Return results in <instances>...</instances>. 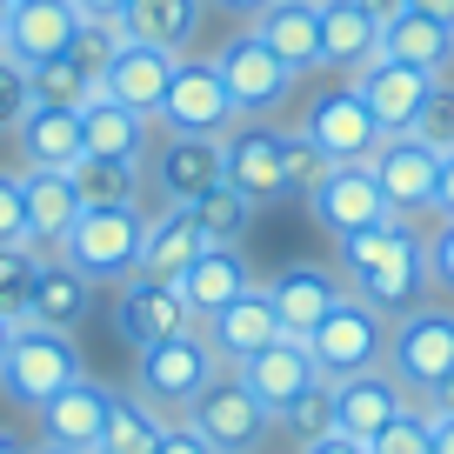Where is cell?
<instances>
[{"label":"cell","instance_id":"6da1fadb","mask_svg":"<svg viewBox=\"0 0 454 454\" xmlns=\"http://www.w3.org/2000/svg\"><path fill=\"white\" fill-rule=\"evenodd\" d=\"M334 268H340V281H348V294L381 308L387 321L421 308L427 287H434V274H427V241L408 221H381V227H361V234H340Z\"/></svg>","mask_w":454,"mask_h":454},{"label":"cell","instance_id":"7a4b0ae2","mask_svg":"<svg viewBox=\"0 0 454 454\" xmlns=\"http://www.w3.org/2000/svg\"><path fill=\"white\" fill-rule=\"evenodd\" d=\"M141 234H147V207H81V221L67 227V241L54 247L81 281L94 287H121L141 268Z\"/></svg>","mask_w":454,"mask_h":454},{"label":"cell","instance_id":"3957f363","mask_svg":"<svg viewBox=\"0 0 454 454\" xmlns=\"http://www.w3.org/2000/svg\"><path fill=\"white\" fill-rule=\"evenodd\" d=\"M381 368L408 387V401H427V395L454 374V308L421 301V308L395 314V327H387V361H381Z\"/></svg>","mask_w":454,"mask_h":454},{"label":"cell","instance_id":"277c9868","mask_svg":"<svg viewBox=\"0 0 454 454\" xmlns=\"http://www.w3.org/2000/svg\"><path fill=\"white\" fill-rule=\"evenodd\" d=\"M214 374H227V368L214 361V348L200 340V327H194V334L154 340V348H141V355H134V395H141L154 414L181 421V414L200 401V387H207Z\"/></svg>","mask_w":454,"mask_h":454},{"label":"cell","instance_id":"5b68a950","mask_svg":"<svg viewBox=\"0 0 454 454\" xmlns=\"http://www.w3.org/2000/svg\"><path fill=\"white\" fill-rule=\"evenodd\" d=\"M87 361L74 348V334H54V327H34L20 321L14 340H7V355H0V395L14 401V408H41L54 401L67 381H81Z\"/></svg>","mask_w":454,"mask_h":454},{"label":"cell","instance_id":"8992f818","mask_svg":"<svg viewBox=\"0 0 454 454\" xmlns=\"http://www.w3.org/2000/svg\"><path fill=\"white\" fill-rule=\"evenodd\" d=\"M387 327L395 321H387L381 308H368L361 294H340L334 314L308 334V355H314V368H321L327 381H348V374H368V368L387 361Z\"/></svg>","mask_w":454,"mask_h":454},{"label":"cell","instance_id":"52a82bcc","mask_svg":"<svg viewBox=\"0 0 454 454\" xmlns=\"http://www.w3.org/2000/svg\"><path fill=\"white\" fill-rule=\"evenodd\" d=\"M207 60L221 67V81H227V94H234V107H241V121H268V114H281L287 94H294V81H301L254 27L227 34L221 54H207Z\"/></svg>","mask_w":454,"mask_h":454},{"label":"cell","instance_id":"ba28073f","mask_svg":"<svg viewBox=\"0 0 454 454\" xmlns=\"http://www.w3.org/2000/svg\"><path fill=\"white\" fill-rule=\"evenodd\" d=\"M221 181L247 194L254 207L287 200V128L274 121H234L221 134Z\"/></svg>","mask_w":454,"mask_h":454},{"label":"cell","instance_id":"9c48e42d","mask_svg":"<svg viewBox=\"0 0 454 454\" xmlns=\"http://www.w3.org/2000/svg\"><path fill=\"white\" fill-rule=\"evenodd\" d=\"M241 121V107H234V94H227L221 67L200 54H181V67H174L168 81V100H160L154 128L160 134H207V141H221L227 128Z\"/></svg>","mask_w":454,"mask_h":454},{"label":"cell","instance_id":"30bf717a","mask_svg":"<svg viewBox=\"0 0 454 454\" xmlns=\"http://www.w3.org/2000/svg\"><path fill=\"white\" fill-rule=\"evenodd\" d=\"M194 308L181 301L174 281H147V274H128L114 287V334L128 340L134 355L154 348V340H174V334H194Z\"/></svg>","mask_w":454,"mask_h":454},{"label":"cell","instance_id":"8fae6325","mask_svg":"<svg viewBox=\"0 0 454 454\" xmlns=\"http://www.w3.org/2000/svg\"><path fill=\"white\" fill-rule=\"evenodd\" d=\"M187 427H194L207 448H247V454H261V441L274 434V414L261 408L254 395H247L234 374H214L207 387H200V401L181 414Z\"/></svg>","mask_w":454,"mask_h":454},{"label":"cell","instance_id":"7c38bea8","mask_svg":"<svg viewBox=\"0 0 454 454\" xmlns=\"http://www.w3.org/2000/svg\"><path fill=\"white\" fill-rule=\"evenodd\" d=\"M308 214L334 234V241H340V234H361V227L395 221V207H387V194H381V181H374L368 160H340V168H327L321 187L308 194Z\"/></svg>","mask_w":454,"mask_h":454},{"label":"cell","instance_id":"4fadbf2b","mask_svg":"<svg viewBox=\"0 0 454 454\" xmlns=\"http://www.w3.org/2000/svg\"><path fill=\"white\" fill-rule=\"evenodd\" d=\"M227 374H234V381H241V387H247V395H254L268 414L294 408L301 395H314V387L327 381V374L314 368V355H308V340H301V334H281V340H268L261 355L234 361Z\"/></svg>","mask_w":454,"mask_h":454},{"label":"cell","instance_id":"5bb4252c","mask_svg":"<svg viewBox=\"0 0 454 454\" xmlns=\"http://www.w3.org/2000/svg\"><path fill=\"white\" fill-rule=\"evenodd\" d=\"M147 181L160 207H194L207 187H221V141L207 134H160L147 147Z\"/></svg>","mask_w":454,"mask_h":454},{"label":"cell","instance_id":"9a60e30c","mask_svg":"<svg viewBox=\"0 0 454 454\" xmlns=\"http://www.w3.org/2000/svg\"><path fill=\"white\" fill-rule=\"evenodd\" d=\"M374 181H381L395 221H414V214H434V181H441V154L414 134H387L381 147L368 154Z\"/></svg>","mask_w":454,"mask_h":454},{"label":"cell","instance_id":"2e32d148","mask_svg":"<svg viewBox=\"0 0 454 454\" xmlns=\"http://www.w3.org/2000/svg\"><path fill=\"white\" fill-rule=\"evenodd\" d=\"M301 134H308L314 147H321L327 160H368L374 147L387 141L381 128H374V114L361 107V94L355 87H321V94L308 100V121H301Z\"/></svg>","mask_w":454,"mask_h":454},{"label":"cell","instance_id":"e0dca14e","mask_svg":"<svg viewBox=\"0 0 454 454\" xmlns=\"http://www.w3.org/2000/svg\"><path fill=\"white\" fill-rule=\"evenodd\" d=\"M81 7L74 0H14V14H7V27H0V54L20 60V67H47V60H60L74 47V34H81Z\"/></svg>","mask_w":454,"mask_h":454},{"label":"cell","instance_id":"ac0fdd59","mask_svg":"<svg viewBox=\"0 0 454 454\" xmlns=\"http://www.w3.org/2000/svg\"><path fill=\"white\" fill-rule=\"evenodd\" d=\"M401 408H414L408 387L395 381L387 368H368V374H348V381H327V427L348 441H374Z\"/></svg>","mask_w":454,"mask_h":454},{"label":"cell","instance_id":"d6986e66","mask_svg":"<svg viewBox=\"0 0 454 454\" xmlns=\"http://www.w3.org/2000/svg\"><path fill=\"white\" fill-rule=\"evenodd\" d=\"M200 340L214 348V361H221V368H234V361L261 355L268 340H281V314H274V301H268V281L241 287L227 308H214L207 321H200Z\"/></svg>","mask_w":454,"mask_h":454},{"label":"cell","instance_id":"ffe728a7","mask_svg":"<svg viewBox=\"0 0 454 454\" xmlns=\"http://www.w3.org/2000/svg\"><path fill=\"white\" fill-rule=\"evenodd\" d=\"M340 294H348L340 268H321V261H287V268L268 281V301H274V314H281V334H301V340L334 314Z\"/></svg>","mask_w":454,"mask_h":454},{"label":"cell","instance_id":"44dd1931","mask_svg":"<svg viewBox=\"0 0 454 454\" xmlns=\"http://www.w3.org/2000/svg\"><path fill=\"white\" fill-rule=\"evenodd\" d=\"M348 87L361 94V107L374 114V128H381V134H408L414 114H421V100H427V87H434V74L401 67V60H381V54H374L361 74H348Z\"/></svg>","mask_w":454,"mask_h":454},{"label":"cell","instance_id":"7402d4cb","mask_svg":"<svg viewBox=\"0 0 454 454\" xmlns=\"http://www.w3.org/2000/svg\"><path fill=\"white\" fill-rule=\"evenodd\" d=\"M14 147H20V174H74L87 154L81 107H41L34 100L27 121L14 128Z\"/></svg>","mask_w":454,"mask_h":454},{"label":"cell","instance_id":"603a6c76","mask_svg":"<svg viewBox=\"0 0 454 454\" xmlns=\"http://www.w3.org/2000/svg\"><path fill=\"white\" fill-rule=\"evenodd\" d=\"M174 67H181V54H168V47H147V41H121L107 60V74H100V94H114L121 107L147 114L154 121L160 100H168V81Z\"/></svg>","mask_w":454,"mask_h":454},{"label":"cell","instance_id":"cb8c5ba5","mask_svg":"<svg viewBox=\"0 0 454 454\" xmlns=\"http://www.w3.org/2000/svg\"><path fill=\"white\" fill-rule=\"evenodd\" d=\"M107 395L114 387L107 381H94V374H81V381H67L54 401H41V441H60V448H81V454H94V441H100V427H107Z\"/></svg>","mask_w":454,"mask_h":454},{"label":"cell","instance_id":"d4e9b609","mask_svg":"<svg viewBox=\"0 0 454 454\" xmlns=\"http://www.w3.org/2000/svg\"><path fill=\"white\" fill-rule=\"evenodd\" d=\"M87 314H94V281H81L60 254H47L41 274H34V294H27V321L54 327V334H81Z\"/></svg>","mask_w":454,"mask_h":454},{"label":"cell","instance_id":"484cf974","mask_svg":"<svg viewBox=\"0 0 454 454\" xmlns=\"http://www.w3.org/2000/svg\"><path fill=\"white\" fill-rule=\"evenodd\" d=\"M174 287H181V301L194 308V321H207V314L227 308L241 287H254V268H247L241 247H214V241H207L194 261H187V274H181Z\"/></svg>","mask_w":454,"mask_h":454},{"label":"cell","instance_id":"4316f807","mask_svg":"<svg viewBox=\"0 0 454 454\" xmlns=\"http://www.w3.org/2000/svg\"><path fill=\"white\" fill-rule=\"evenodd\" d=\"M381 60H401V67H421V74H448L454 67V27L434 14L401 7L395 20H381Z\"/></svg>","mask_w":454,"mask_h":454},{"label":"cell","instance_id":"83f0119b","mask_svg":"<svg viewBox=\"0 0 454 454\" xmlns=\"http://www.w3.org/2000/svg\"><path fill=\"white\" fill-rule=\"evenodd\" d=\"M200 247H207V234L194 227V214H187V207H154V214H147L141 268H134V274H147V281H181L187 261H194Z\"/></svg>","mask_w":454,"mask_h":454},{"label":"cell","instance_id":"f1b7e54d","mask_svg":"<svg viewBox=\"0 0 454 454\" xmlns=\"http://www.w3.org/2000/svg\"><path fill=\"white\" fill-rule=\"evenodd\" d=\"M314 7H321V67L361 74L381 54V20L361 14L355 0H314Z\"/></svg>","mask_w":454,"mask_h":454},{"label":"cell","instance_id":"f546056e","mask_svg":"<svg viewBox=\"0 0 454 454\" xmlns=\"http://www.w3.org/2000/svg\"><path fill=\"white\" fill-rule=\"evenodd\" d=\"M81 134H87V154H107V160H147V147H154V121L121 107L114 94H94L81 107Z\"/></svg>","mask_w":454,"mask_h":454},{"label":"cell","instance_id":"4dcf8cb0","mask_svg":"<svg viewBox=\"0 0 454 454\" xmlns=\"http://www.w3.org/2000/svg\"><path fill=\"white\" fill-rule=\"evenodd\" d=\"M247 27H254L294 74H314V67H321V7H314V0H274L268 14L247 20Z\"/></svg>","mask_w":454,"mask_h":454},{"label":"cell","instance_id":"1f68e13d","mask_svg":"<svg viewBox=\"0 0 454 454\" xmlns=\"http://www.w3.org/2000/svg\"><path fill=\"white\" fill-rule=\"evenodd\" d=\"M20 181H27V247L54 254L67 227L81 221V187H74V174H20Z\"/></svg>","mask_w":454,"mask_h":454},{"label":"cell","instance_id":"d6a6232c","mask_svg":"<svg viewBox=\"0 0 454 454\" xmlns=\"http://www.w3.org/2000/svg\"><path fill=\"white\" fill-rule=\"evenodd\" d=\"M200 7L207 0H128L121 7V34L147 47H168V54H187L200 34Z\"/></svg>","mask_w":454,"mask_h":454},{"label":"cell","instance_id":"836d02e7","mask_svg":"<svg viewBox=\"0 0 454 454\" xmlns=\"http://www.w3.org/2000/svg\"><path fill=\"white\" fill-rule=\"evenodd\" d=\"M74 187H81V207H147V160L81 154Z\"/></svg>","mask_w":454,"mask_h":454},{"label":"cell","instance_id":"e575fe53","mask_svg":"<svg viewBox=\"0 0 454 454\" xmlns=\"http://www.w3.org/2000/svg\"><path fill=\"white\" fill-rule=\"evenodd\" d=\"M168 434V414H154L134 387H114L107 395V427H100L94 454H154Z\"/></svg>","mask_w":454,"mask_h":454},{"label":"cell","instance_id":"d590c367","mask_svg":"<svg viewBox=\"0 0 454 454\" xmlns=\"http://www.w3.org/2000/svg\"><path fill=\"white\" fill-rule=\"evenodd\" d=\"M187 214H194V227L207 234L214 247H241V234L254 227V200H247V194H234L227 181H221V187H207V194H200Z\"/></svg>","mask_w":454,"mask_h":454},{"label":"cell","instance_id":"8d00e7d4","mask_svg":"<svg viewBox=\"0 0 454 454\" xmlns=\"http://www.w3.org/2000/svg\"><path fill=\"white\" fill-rule=\"evenodd\" d=\"M41 247L27 241H7L0 247V314L7 321H27V294H34V274H41Z\"/></svg>","mask_w":454,"mask_h":454},{"label":"cell","instance_id":"74e56055","mask_svg":"<svg viewBox=\"0 0 454 454\" xmlns=\"http://www.w3.org/2000/svg\"><path fill=\"white\" fill-rule=\"evenodd\" d=\"M27 81H34V100H41V107H87V100L100 94V81H87V74L74 67L67 54L47 60V67H34Z\"/></svg>","mask_w":454,"mask_h":454},{"label":"cell","instance_id":"f35d334b","mask_svg":"<svg viewBox=\"0 0 454 454\" xmlns=\"http://www.w3.org/2000/svg\"><path fill=\"white\" fill-rule=\"evenodd\" d=\"M414 141H427L434 154H454V81L448 74H434V87H427L421 114H414Z\"/></svg>","mask_w":454,"mask_h":454},{"label":"cell","instance_id":"ab89813d","mask_svg":"<svg viewBox=\"0 0 454 454\" xmlns=\"http://www.w3.org/2000/svg\"><path fill=\"white\" fill-rule=\"evenodd\" d=\"M327 168H334V160H327V154H321V147H314L301 128H287V194L308 200L314 187H321V174H327Z\"/></svg>","mask_w":454,"mask_h":454},{"label":"cell","instance_id":"60d3db41","mask_svg":"<svg viewBox=\"0 0 454 454\" xmlns=\"http://www.w3.org/2000/svg\"><path fill=\"white\" fill-rule=\"evenodd\" d=\"M368 454H427V414L421 408H401L395 421L368 441Z\"/></svg>","mask_w":454,"mask_h":454},{"label":"cell","instance_id":"b9f144b4","mask_svg":"<svg viewBox=\"0 0 454 454\" xmlns=\"http://www.w3.org/2000/svg\"><path fill=\"white\" fill-rule=\"evenodd\" d=\"M27 107H34V81H27V67L0 54V134H14L20 121H27Z\"/></svg>","mask_w":454,"mask_h":454},{"label":"cell","instance_id":"7bdbcfd3","mask_svg":"<svg viewBox=\"0 0 454 454\" xmlns=\"http://www.w3.org/2000/svg\"><path fill=\"white\" fill-rule=\"evenodd\" d=\"M274 427H287L294 441H314V434H327V381L314 387V395H301L294 408H281V414H274Z\"/></svg>","mask_w":454,"mask_h":454},{"label":"cell","instance_id":"ee69618b","mask_svg":"<svg viewBox=\"0 0 454 454\" xmlns=\"http://www.w3.org/2000/svg\"><path fill=\"white\" fill-rule=\"evenodd\" d=\"M27 241V181L20 174H0V247Z\"/></svg>","mask_w":454,"mask_h":454},{"label":"cell","instance_id":"f6af8a7d","mask_svg":"<svg viewBox=\"0 0 454 454\" xmlns=\"http://www.w3.org/2000/svg\"><path fill=\"white\" fill-rule=\"evenodd\" d=\"M427 274H434V287L454 294V221H441L434 234H427Z\"/></svg>","mask_w":454,"mask_h":454},{"label":"cell","instance_id":"bcb514c9","mask_svg":"<svg viewBox=\"0 0 454 454\" xmlns=\"http://www.w3.org/2000/svg\"><path fill=\"white\" fill-rule=\"evenodd\" d=\"M154 454H214V448H207V441H200L187 421H168V434H160V448H154Z\"/></svg>","mask_w":454,"mask_h":454},{"label":"cell","instance_id":"7dc6e473","mask_svg":"<svg viewBox=\"0 0 454 454\" xmlns=\"http://www.w3.org/2000/svg\"><path fill=\"white\" fill-rule=\"evenodd\" d=\"M301 454H368V441H348V434H314V441H301Z\"/></svg>","mask_w":454,"mask_h":454},{"label":"cell","instance_id":"c3c4849f","mask_svg":"<svg viewBox=\"0 0 454 454\" xmlns=\"http://www.w3.org/2000/svg\"><path fill=\"white\" fill-rule=\"evenodd\" d=\"M421 414H427V454H454V414H434V408Z\"/></svg>","mask_w":454,"mask_h":454},{"label":"cell","instance_id":"681fc988","mask_svg":"<svg viewBox=\"0 0 454 454\" xmlns=\"http://www.w3.org/2000/svg\"><path fill=\"white\" fill-rule=\"evenodd\" d=\"M434 214L454 221V154H441V181H434Z\"/></svg>","mask_w":454,"mask_h":454},{"label":"cell","instance_id":"f907efd6","mask_svg":"<svg viewBox=\"0 0 454 454\" xmlns=\"http://www.w3.org/2000/svg\"><path fill=\"white\" fill-rule=\"evenodd\" d=\"M207 7H221V14H234V20H261L274 0H207Z\"/></svg>","mask_w":454,"mask_h":454},{"label":"cell","instance_id":"816d5d0a","mask_svg":"<svg viewBox=\"0 0 454 454\" xmlns=\"http://www.w3.org/2000/svg\"><path fill=\"white\" fill-rule=\"evenodd\" d=\"M74 7H81L87 20H121V7H128V0H74Z\"/></svg>","mask_w":454,"mask_h":454},{"label":"cell","instance_id":"f5cc1de1","mask_svg":"<svg viewBox=\"0 0 454 454\" xmlns=\"http://www.w3.org/2000/svg\"><path fill=\"white\" fill-rule=\"evenodd\" d=\"M355 7H361V14H374V20H395L408 0H355Z\"/></svg>","mask_w":454,"mask_h":454},{"label":"cell","instance_id":"db71d44e","mask_svg":"<svg viewBox=\"0 0 454 454\" xmlns=\"http://www.w3.org/2000/svg\"><path fill=\"white\" fill-rule=\"evenodd\" d=\"M421 408H434V414H454V374H448V381H441V387H434V395H427V401H421Z\"/></svg>","mask_w":454,"mask_h":454},{"label":"cell","instance_id":"11a10c76","mask_svg":"<svg viewBox=\"0 0 454 454\" xmlns=\"http://www.w3.org/2000/svg\"><path fill=\"white\" fill-rule=\"evenodd\" d=\"M408 7H414V14H434V20H448V27H454V0H408Z\"/></svg>","mask_w":454,"mask_h":454},{"label":"cell","instance_id":"9f6ffc18","mask_svg":"<svg viewBox=\"0 0 454 454\" xmlns=\"http://www.w3.org/2000/svg\"><path fill=\"white\" fill-rule=\"evenodd\" d=\"M27 454H81V448H60V441H27Z\"/></svg>","mask_w":454,"mask_h":454},{"label":"cell","instance_id":"6f0895ef","mask_svg":"<svg viewBox=\"0 0 454 454\" xmlns=\"http://www.w3.org/2000/svg\"><path fill=\"white\" fill-rule=\"evenodd\" d=\"M0 454H27V441H20V434H7V427H0Z\"/></svg>","mask_w":454,"mask_h":454},{"label":"cell","instance_id":"680465c9","mask_svg":"<svg viewBox=\"0 0 454 454\" xmlns=\"http://www.w3.org/2000/svg\"><path fill=\"white\" fill-rule=\"evenodd\" d=\"M14 327H20V321H7V314H0V355H7V340H14Z\"/></svg>","mask_w":454,"mask_h":454},{"label":"cell","instance_id":"91938a15","mask_svg":"<svg viewBox=\"0 0 454 454\" xmlns=\"http://www.w3.org/2000/svg\"><path fill=\"white\" fill-rule=\"evenodd\" d=\"M7 14H14V0H0V27H7Z\"/></svg>","mask_w":454,"mask_h":454},{"label":"cell","instance_id":"94428289","mask_svg":"<svg viewBox=\"0 0 454 454\" xmlns=\"http://www.w3.org/2000/svg\"><path fill=\"white\" fill-rule=\"evenodd\" d=\"M214 454H247V448H214Z\"/></svg>","mask_w":454,"mask_h":454}]
</instances>
